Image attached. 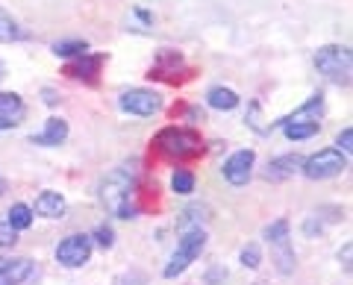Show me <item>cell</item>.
Wrapping results in <instances>:
<instances>
[{
	"label": "cell",
	"instance_id": "6da1fadb",
	"mask_svg": "<svg viewBox=\"0 0 353 285\" xmlns=\"http://www.w3.org/2000/svg\"><path fill=\"white\" fill-rule=\"evenodd\" d=\"M136 173H130L127 168H115L101 185V197L103 206L115 218H136L139 206H136Z\"/></svg>",
	"mask_w": 353,
	"mask_h": 285
},
{
	"label": "cell",
	"instance_id": "7a4b0ae2",
	"mask_svg": "<svg viewBox=\"0 0 353 285\" xmlns=\"http://www.w3.org/2000/svg\"><path fill=\"white\" fill-rule=\"evenodd\" d=\"M157 147L165 153V156H174V159H189L197 156L203 150V141L194 129H185V127H165L162 133L157 136Z\"/></svg>",
	"mask_w": 353,
	"mask_h": 285
},
{
	"label": "cell",
	"instance_id": "3957f363",
	"mask_svg": "<svg viewBox=\"0 0 353 285\" xmlns=\"http://www.w3.org/2000/svg\"><path fill=\"white\" fill-rule=\"evenodd\" d=\"M315 68H318V74H324L330 83L347 85L350 83V50L341 48V45L318 48V53H315Z\"/></svg>",
	"mask_w": 353,
	"mask_h": 285
},
{
	"label": "cell",
	"instance_id": "277c9868",
	"mask_svg": "<svg viewBox=\"0 0 353 285\" xmlns=\"http://www.w3.org/2000/svg\"><path fill=\"white\" fill-rule=\"evenodd\" d=\"M203 247H206V233H203V229H185V235L180 238V244H176L174 256L168 262V268H165V277H168V279L180 277V273L203 253Z\"/></svg>",
	"mask_w": 353,
	"mask_h": 285
},
{
	"label": "cell",
	"instance_id": "5b68a950",
	"mask_svg": "<svg viewBox=\"0 0 353 285\" xmlns=\"http://www.w3.org/2000/svg\"><path fill=\"white\" fill-rule=\"evenodd\" d=\"M345 168H347V156L339 153L336 147H324V150L312 153V156L303 159V165H301L303 177H309V180H333Z\"/></svg>",
	"mask_w": 353,
	"mask_h": 285
},
{
	"label": "cell",
	"instance_id": "8992f818",
	"mask_svg": "<svg viewBox=\"0 0 353 285\" xmlns=\"http://www.w3.org/2000/svg\"><path fill=\"white\" fill-rule=\"evenodd\" d=\"M121 109L130 115H139V118H150L162 109V94L159 92H150V89H130L121 94Z\"/></svg>",
	"mask_w": 353,
	"mask_h": 285
},
{
	"label": "cell",
	"instance_id": "52a82bcc",
	"mask_svg": "<svg viewBox=\"0 0 353 285\" xmlns=\"http://www.w3.org/2000/svg\"><path fill=\"white\" fill-rule=\"evenodd\" d=\"M57 259L65 268H83L92 259V238L88 235H68L57 247Z\"/></svg>",
	"mask_w": 353,
	"mask_h": 285
},
{
	"label": "cell",
	"instance_id": "ba28073f",
	"mask_svg": "<svg viewBox=\"0 0 353 285\" xmlns=\"http://www.w3.org/2000/svg\"><path fill=\"white\" fill-rule=\"evenodd\" d=\"M253 165H256V153L253 150H236L233 156L224 162V180L230 185H245L253 173Z\"/></svg>",
	"mask_w": 353,
	"mask_h": 285
},
{
	"label": "cell",
	"instance_id": "9c48e42d",
	"mask_svg": "<svg viewBox=\"0 0 353 285\" xmlns=\"http://www.w3.org/2000/svg\"><path fill=\"white\" fill-rule=\"evenodd\" d=\"M321 115H324V94L318 92V94L309 97V101H306L301 109H294L292 115H285L283 120H277V124H271L268 129L283 127V124H318V120H321Z\"/></svg>",
	"mask_w": 353,
	"mask_h": 285
},
{
	"label": "cell",
	"instance_id": "30bf717a",
	"mask_svg": "<svg viewBox=\"0 0 353 285\" xmlns=\"http://www.w3.org/2000/svg\"><path fill=\"white\" fill-rule=\"evenodd\" d=\"M65 138H68V120L65 118H48L44 120V133L32 136L30 141L32 145H41V147H59Z\"/></svg>",
	"mask_w": 353,
	"mask_h": 285
},
{
	"label": "cell",
	"instance_id": "8fae6325",
	"mask_svg": "<svg viewBox=\"0 0 353 285\" xmlns=\"http://www.w3.org/2000/svg\"><path fill=\"white\" fill-rule=\"evenodd\" d=\"M301 165H303L301 153H285V156H277L271 162L268 171H265V177L274 180V182H283V180L294 177V171H301Z\"/></svg>",
	"mask_w": 353,
	"mask_h": 285
},
{
	"label": "cell",
	"instance_id": "7c38bea8",
	"mask_svg": "<svg viewBox=\"0 0 353 285\" xmlns=\"http://www.w3.org/2000/svg\"><path fill=\"white\" fill-rule=\"evenodd\" d=\"M103 65V56H92V53H83V56H77V62H71L68 68H65V74L74 76V80H88L94 83L97 71H101Z\"/></svg>",
	"mask_w": 353,
	"mask_h": 285
},
{
	"label": "cell",
	"instance_id": "4fadbf2b",
	"mask_svg": "<svg viewBox=\"0 0 353 285\" xmlns=\"http://www.w3.org/2000/svg\"><path fill=\"white\" fill-rule=\"evenodd\" d=\"M30 273H32V262L30 259L3 262V265H0V285H21Z\"/></svg>",
	"mask_w": 353,
	"mask_h": 285
},
{
	"label": "cell",
	"instance_id": "5bb4252c",
	"mask_svg": "<svg viewBox=\"0 0 353 285\" xmlns=\"http://www.w3.org/2000/svg\"><path fill=\"white\" fill-rule=\"evenodd\" d=\"M65 209H68V203H65V197L59 191H41L36 197V212L44 218H62Z\"/></svg>",
	"mask_w": 353,
	"mask_h": 285
},
{
	"label": "cell",
	"instance_id": "9a60e30c",
	"mask_svg": "<svg viewBox=\"0 0 353 285\" xmlns=\"http://www.w3.org/2000/svg\"><path fill=\"white\" fill-rule=\"evenodd\" d=\"M24 101H21V94L15 92H0V118L9 120V124H21V118H24Z\"/></svg>",
	"mask_w": 353,
	"mask_h": 285
},
{
	"label": "cell",
	"instance_id": "2e32d148",
	"mask_svg": "<svg viewBox=\"0 0 353 285\" xmlns=\"http://www.w3.org/2000/svg\"><path fill=\"white\" fill-rule=\"evenodd\" d=\"M206 103L212 109H218V112H233L239 106V94L233 89H227V85H212L206 94Z\"/></svg>",
	"mask_w": 353,
	"mask_h": 285
},
{
	"label": "cell",
	"instance_id": "e0dca14e",
	"mask_svg": "<svg viewBox=\"0 0 353 285\" xmlns=\"http://www.w3.org/2000/svg\"><path fill=\"white\" fill-rule=\"evenodd\" d=\"M21 39H27L24 27H21L9 12H3V9H0V41H3V45H9V41H21Z\"/></svg>",
	"mask_w": 353,
	"mask_h": 285
},
{
	"label": "cell",
	"instance_id": "ac0fdd59",
	"mask_svg": "<svg viewBox=\"0 0 353 285\" xmlns=\"http://www.w3.org/2000/svg\"><path fill=\"white\" fill-rule=\"evenodd\" d=\"M6 224L12 226V229H30V224H32V209H30L27 203H15L12 209H9Z\"/></svg>",
	"mask_w": 353,
	"mask_h": 285
},
{
	"label": "cell",
	"instance_id": "d6986e66",
	"mask_svg": "<svg viewBox=\"0 0 353 285\" xmlns=\"http://www.w3.org/2000/svg\"><path fill=\"white\" fill-rule=\"evenodd\" d=\"M57 56H83V53H88V41L83 39H71V41H53V48H50Z\"/></svg>",
	"mask_w": 353,
	"mask_h": 285
},
{
	"label": "cell",
	"instance_id": "ffe728a7",
	"mask_svg": "<svg viewBox=\"0 0 353 285\" xmlns=\"http://www.w3.org/2000/svg\"><path fill=\"white\" fill-rule=\"evenodd\" d=\"M321 124H283V133L289 141H303V138H312L318 133Z\"/></svg>",
	"mask_w": 353,
	"mask_h": 285
},
{
	"label": "cell",
	"instance_id": "44dd1931",
	"mask_svg": "<svg viewBox=\"0 0 353 285\" xmlns=\"http://www.w3.org/2000/svg\"><path fill=\"white\" fill-rule=\"evenodd\" d=\"M171 189H174L176 194H192V191H194V173H192V171H185V168L174 171Z\"/></svg>",
	"mask_w": 353,
	"mask_h": 285
},
{
	"label": "cell",
	"instance_id": "7402d4cb",
	"mask_svg": "<svg viewBox=\"0 0 353 285\" xmlns=\"http://www.w3.org/2000/svg\"><path fill=\"white\" fill-rule=\"evenodd\" d=\"M265 238L271 241V244H283V241H289V221H277L265 229Z\"/></svg>",
	"mask_w": 353,
	"mask_h": 285
},
{
	"label": "cell",
	"instance_id": "603a6c76",
	"mask_svg": "<svg viewBox=\"0 0 353 285\" xmlns=\"http://www.w3.org/2000/svg\"><path fill=\"white\" fill-rule=\"evenodd\" d=\"M259 262H262V253H259V244H248L245 250H241V265L250 268V271H256L259 268Z\"/></svg>",
	"mask_w": 353,
	"mask_h": 285
},
{
	"label": "cell",
	"instance_id": "cb8c5ba5",
	"mask_svg": "<svg viewBox=\"0 0 353 285\" xmlns=\"http://www.w3.org/2000/svg\"><path fill=\"white\" fill-rule=\"evenodd\" d=\"M248 127H253V129H256V133H268V127H265L262 124V115H259V103H250L248 106Z\"/></svg>",
	"mask_w": 353,
	"mask_h": 285
},
{
	"label": "cell",
	"instance_id": "d4e9b609",
	"mask_svg": "<svg viewBox=\"0 0 353 285\" xmlns=\"http://www.w3.org/2000/svg\"><path fill=\"white\" fill-rule=\"evenodd\" d=\"M18 241V229H12L6 221H0V247H12Z\"/></svg>",
	"mask_w": 353,
	"mask_h": 285
},
{
	"label": "cell",
	"instance_id": "484cf974",
	"mask_svg": "<svg viewBox=\"0 0 353 285\" xmlns=\"http://www.w3.org/2000/svg\"><path fill=\"white\" fill-rule=\"evenodd\" d=\"M336 145H339V153H345V156H347V153L353 150V129H350V127L341 129L339 138H336Z\"/></svg>",
	"mask_w": 353,
	"mask_h": 285
},
{
	"label": "cell",
	"instance_id": "4316f807",
	"mask_svg": "<svg viewBox=\"0 0 353 285\" xmlns=\"http://www.w3.org/2000/svg\"><path fill=\"white\" fill-rule=\"evenodd\" d=\"M94 238H97V244H101V247H112L115 244V233L109 226H97L94 229Z\"/></svg>",
	"mask_w": 353,
	"mask_h": 285
},
{
	"label": "cell",
	"instance_id": "83f0119b",
	"mask_svg": "<svg viewBox=\"0 0 353 285\" xmlns=\"http://www.w3.org/2000/svg\"><path fill=\"white\" fill-rule=\"evenodd\" d=\"M350 256H353V244H345V250L339 253V259H341V265H345V271H350Z\"/></svg>",
	"mask_w": 353,
	"mask_h": 285
},
{
	"label": "cell",
	"instance_id": "f1b7e54d",
	"mask_svg": "<svg viewBox=\"0 0 353 285\" xmlns=\"http://www.w3.org/2000/svg\"><path fill=\"white\" fill-rule=\"evenodd\" d=\"M57 101H59V97H57V92H53V89H44V103H48V106H53Z\"/></svg>",
	"mask_w": 353,
	"mask_h": 285
},
{
	"label": "cell",
	"instance_id": "f546056e",
	"mask_svg": "<svg viewBox=\"0 0 353 285\" xmlns=\"http://www.w3.org/2000/svg\"><path fill=\"white\" fill-rule=\"evenodd\" d=\"M136 15H139V18H141V21H145V24H150V21H153V18H150V15H148V12H145V9H136Z\"/></svg>",
	"mask_w": 353,
	"mask_h": 285
},
{
	"label": "cell",
	"instance_id": "4dcf8cb0",
	"mask_svg": "<svg viewBox=\"0 0 353 285\" xmlns=\"http://www.w3.org/2000/svg\"><path fill=\"white\" fill-rule=\"evenodd\" d=\"M15 124H9V120H3V118H0V133H3V129H12Z\"/></svg>",
	"mask_w": 353,
	"mask_h": 285
},
{
	"label": "cell",
	"instance_id": "1f68e13d",
	"mask_svg": "<svg viewBox=\"0 0 353 285\" xmlns=\"http://www.w3.org/2000/svg\"><path fill=\"white\" fill-rule=\"evenodd\" d=\"M0 76H3V65H0Z\"/></svg>",
	"mask_w": 353,
	"mask_h": 285
}]
</instances>
